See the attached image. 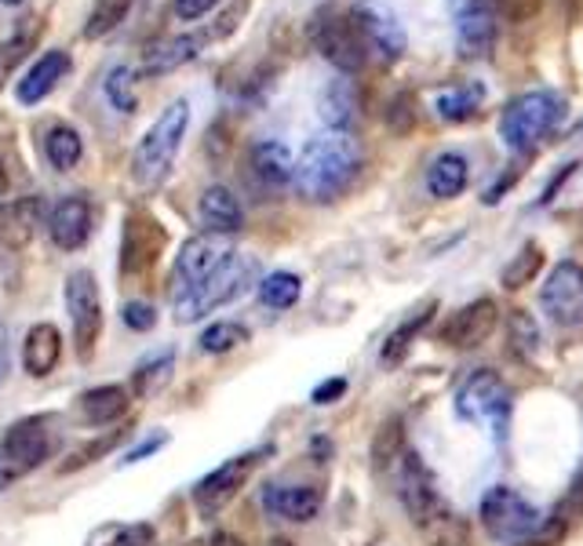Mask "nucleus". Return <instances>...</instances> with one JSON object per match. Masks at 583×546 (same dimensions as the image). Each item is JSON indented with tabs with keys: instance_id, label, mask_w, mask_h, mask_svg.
I'll list each match as a JSON object with an SVG mask.
<instances>
[{
	"instance_id": "f257e3e1",
	"label": "nucleus",
	"mask_w": 583,
	"mask_h": 546,
	"mask_svg": "<svg viewBox=\"0 0 583 546\" xmlns=\"http://www.w3.org/2000/svg\"><path fill=\"white\" fill-rule=\"evenodd\" d=\"M358 172H361V146L353 139V132L328 128L303 146L292 186L310 204H332L350 190Z\"/></svg>"
},
{
	"instance_id": "f03ea898",
	"label": "nucleus",
	"mask_w": 583,
	"mask_h": 546,
	"mask_svg": "<svg viewBox=\"0 0 583 546\" xmlns=\"http://www.w3.org/2000/svg\"><path fill=\"white\" fill-rule=\"evenodd\" d=\"M186 128H190V102L186 99H175L169 102L158 121L146 128V135L139 139L132 153V178L139 186H161L169 178L175 157H179V146L186 139Z\"/></svg>"
},
{
	"instance_id": "7ed1b4c3",
	"label": "nucleus",
	"mask_w": 583,
	"mask_h": 546,
	"mask_svg": "<svg viewBox=\"0 0 583 546\" xmlns=\"http://www.w3.org/2000/svg\"><path fill=\"white\" fill-rule=\"evenodd\" d=\"M561 121H566V99L555 91H525L507 102L499 117V139L514 153H533L561 128Z\"/></svg>"
},
{
	"instance_id": "20e7f679",
	"label": "nucleus",
	"mask_w": 583,
	"mask_h": 546,
	"mask_svg": "<svg viewBox=\"0 0 583 546\" xmlns=\"http://www.w3.org/2000/svg\"><path fill=\"white\" fill-rule=\"evenodd\" d=\"M259 277V262L256 259H226L223 266H219L212 277L204 281V285H197L190 291H183V296H172V307H175V321L179 324H194L208 318L212 310L219 307H231L234 299H241L248 288L256 285Z\"/></svg>"
},
{
	"instance_id": "39448f33",
	"label": "nucleus",
	"mask_w": 583,
	"mask_h": 546,
	"mask_svg": "<svg viewBox=\"0 0 583 546\" xmlns=\"http://www.w3.org/2000/svg\"><path fill=\"white\" fill-rule=\"evenodd\" d=\"M307 34H310V45H314L339 73H361L364 62H369V48H364L350 12H343L336 4H321L318 12L310 15Z\"/></svg>"
},
{
	"instance_id": "423d86ee",
	"label": "nucleus",
	"mask_w": 583,
	"mask_h": 546,
	"mask_svg": "<svg viewBox=\"0 0 583 546\" xmlns=\"http://www.w3.org/2000/svg\"><path fill=\"white\" fill-rule=\"evenodd\" d=\"M510 408H514V394H510V386L488 369L474 372L471 380L460 386V394H456V412H460V419L485 426L488 434H496V437L507 434Z\"/></svg>"
},
{
	"instance_id": "0eeeda50",
	"label": "nucleus",
	"mask_w": 583,
	"mask_h": 546,
	"mask_svg": "<svg viewBox=\"0 0 583 546\" xmlns=\"http://www.w3.org/2000/svg\"><path fill=\"white\" fill-rule=\"evenodd\" d=\"M164 248H169V229L161 219L146 208H128L121 229V277L142 281L161 262Z\"/></svg>"
},
{
	"instance_id": "6e6552de",
	"label": "nucleus",
	"mask_w": 583,
	"mask_h": 546,
	"mask_svg": "<svg viewBox=\"0 0 583 546\" xmlns=\"http://www.w3.org/2000/svg\"><path fill=\"white\" fill-rule=\"evenodd\" d=\"M66 310H70L77 357L80 361H91L102 339V299H99V281L91 270H73L66 277Z\"/></svg>"
},
{
	"instance_id": "1a4fd4ad",
	"label": "nucleus",
	"mask_w": 583,
	"mask_h": 546,
	"mask_svg": "<svg viewBox=\"0 0 583 546\" xmlns=\"http://www.w3.org/2000/svg\"><path fill=\"white\" fill-rule=\"evenodd\" d=\"M539 510L529 502L525 496H518L514 488H488L485 499H482V524L488 529V535L504 543H525L533 539L536 529H539Z\"/></svg>"
},
{
	"instance_id": "9d476101",
	"label": "nucleus",
	"mask_w": 583,
	"mask_h": 546,
	"mask_svg": "<svg viewBox=\"0 0 583 546\" xmlns=\"http://www.w3.org/2000/svg\"><path fill=\"white\" fill-rule=\"evenodd\" d=\"M270 456V448H256V451H241V456L226 459L223 467H215L212 474H204L194 485V507L204 513V518H215L219 510L231 502L237 492L248 485V477L256 474L259 463Z\"/></svg>"
},
{
	"instance_id": "9b49d317",
	"label": "nucleus",
	"mask_w": 583,
	"mask_h": 546,
	"mask_svg": "<svg viewBox=\"0 0 583 546\" xmlns=\"http://www.w3.org/2000/svg\"><path fill=\"white\" fill-rule=\"evenodd\" d=\"M55 419L51 415H26L18 423L8 426V434L0 437V456L12 463L18 474L45 467L55 451Z\"/></svg>"
},
{
	"instance_id": "f8f14e48",
	"label": "nucleus",
	"mask_w": 583,
	"mask_h": 546,
	"mask_svg": "<svg viewBox=\"0 0 583 546\" xmlns=\"http://www.w3.org/2000/svg\"><path fill=\"white\" fill-rule=\"evenodd\" d=\"M234 240L219 237V234H197L183 245V251L175 256V270H172V296H183L197 285H204L212 273L223 266L226 259H234Z\"/></svg>"
},
{
	"instance_id": "ddd939ff",
	"label": "nucleus",
	"mask_w": 583,
	"mask_h": 546,
	"mask_svg": "<svg viewBox=\"0 0 583 546\" xmlns=\"http://www.w3.org/2000/svg\"><path fill=\"white\" fill-rule=\"evenodd\" d=\"M539 307H544L547 318L561 324V328L583 324V266L580 262L566 259L547 273L544 288H539Z\"/></svg>"
},
{
	"instance_id": "4468645a",
	"label": "nucleus",
	"mask_w": 583,
	"mask_h": 546,
	"mask_svg": "<svg viewBox=\"0 0 583 546\" xmlns=\"http://www.w3.org/2000/svg\"><path fill=\"white\" fill-rule=\"evenodd\" d=\"M350 18L369 51H376V55H383L387 62L405 55V29L398 23V15H394L390 8H383L380 0H358V4L350 8Z\"/></svg>"
},
{
	"instance_id": "2eb2a0df",
	"label": "nucleus",
	"mask_w": 583,
	"mask_h": 546,
	"mask_svg": "<svg viewBox=\"0 0 583 546\" xmlns=\"http://www.w3.org/2000/svg\"><path fill=\"white\" fill-rule=\"evenodd\" d=\"M401 502L409 510V518L415 521V529L445 507V499L437 496V481L426 470V463L415 451H405L401 456Z\"/></svg>"
},
{
	"instance_id": "dca6fc26",
	"label": "nucleus",
	"mask_w": 583,
	"mask_h": 546,
	"mask_svg": "<svg viewBox=\"0 0 583 546\" xmlns=\"http://www.w3.org/2000/svg\"><path fill=\"white\" fill-rule=\"evenodd\" d=\"M91 229H96V212H91L88 197L73 194V197H62V201L51 208L48 234H51V240H55V248H62V251L85 248Z\"/></svg>"
},
{
	"instance_id": "f3484780",
	"label": "nucleus",
	"mask_w": 583,
	"mask_h": 546,
	"mask_svg": "<svg viewBox=\"0 0 583 546\" xmlns=\"http://www.w3.org/2000/svg\"><path fill=\"white\" fill-rule=\"evenodd\" d=\"M496 321H499V310L493 299H474L471 307L456 310L449 324L442 328V343L456 346V350H474L482 346L488 335L496 332Z\"/></svg>"
},
{
	"instance_id": "a211bd4d",
	"label": "nucleus",
	"mask_w": 583,
	"mask_h": 546,
	"mask_svg": "<svg viewBox=\"0 0 583 546\" xmlns=\"http://www.w3.org/2000/svg\"><path fill=\"white\" fill-rule=\"evenodd\" d=\"M456 45L463 59H485L496 45V12L488 0H467L456 18Z\"/></svg>"
},
{
	"instance_id": "6ab92c4d",
	"label": "nucleus",
	"mask_w": 583,
	"mask_h": 546,
	"mask_svg": "<svg viewBox=\"0 0 583 546\" xmlns=\"http://www.w3.org/2000/svg\"><path fill=\"white\" fill-rule=\"evenodd\" d=\"M70 73V55L59 48L45 51L34 66H29L23 77L15 84V102L18 107H37V102H45L51 91L59 88V80Z\"/></svg>"
},
{
	"instance_id": "aec40b11",
	"label": "nucleus",
	"mask_w": 583,
	"mask_h": 546,
	"mask_svg": "<svg viewBox=\"0 0 583 546\" xmlns=\"http://www.w3.org/2000/svg\"><path fill=\"white\" fill-rule=\"evenodd\" d=\"M321 488L314 485H266L263 488V510L270 518H281V521H314L321 513Z\"/></svg>"
},
{
	"instance_id": "412c9836",
	"label": "nucleus",
	"mask_w": 583,
	"mask_h": 546,
	"mask_svg": "<svg viewBox=\"0 0 583 546\" xmlns=\"http://www.w3.org/2000/svg\"><path fill=\"white\" fill-rule=\"evenodd\" d=\"M248 167H252L256 183L263 186L266 194H281L292 186V175H296V157L285 142L277 139H263L252 146L248 153Z\"/></svg>"
},
{
	"instance_id": "4be33fe9",
	"label": "nucleus",
	"mask_w": 583,
	"mask_h": 546,
	"mask_svg": "<svg viewBox=\"0 0 583 546\" xmlns=\"http://www.w3.org/2000/svg\"><path fill=\"white\" fill-rule=\"evenodd\" d=\"M45 204L40 197H18V201H0V248L23 251L34 240Z\"/></svg>"
},
{
	"instance_id": "5701e85b",
	"label": "nucleus",
	"mask_w": 583,
	"mask_h": 546,
	"mask_svg": "<svg viewBox=\"0 0 583 546\" xmlns=\"http://www.w3.org/2000/svg\"><path fill=\"white\" fill-rule=\"evenodd\" d=\"M204 45H208V29H204V34H183V37L153 40V45H146V51H142V73H150V77H161V73L179 70L190 59L201 55Z\"/></svg>"
},
{
	"instance_id": "b1692460",
	"label": "nucleus",
	"mask_w": 583,
	"mask_h": 546,
	"mask_svg": "<svg viewBox=\"0 0 583 546\" xmlns=\"http://www.w3.org/2000/svg\"><path fill=\"white\" fill-rule=\"evenodd\" d=\"M197 212H201V226L204 234H219V237H234L241 234L245 226V208L241 201L226 190V186H208L201 194V204H197Z\"/></svg>"
},
{
	"instance_id": "393cba45",
	"label": "nucleus",
	"mask_w": 583,
	"mask_h": 546,
	"mask_svg": "<svg viewBox=\"0 0 583 546\" xmlns=\"http://www.w3.org/2000/svg\"><path fill=\"white\" fill-rule=\"evenodd\" d=\"M62 357V335L51 321H40L26 332L23 339V369L34 375V380H45V375L55 372Z\"/></svg>"
},
{
	"instance_id": "a878e982",
	"label": "nucleus",
	"mask_w": 583,
	"mask_h": 546,
	"mask_svg": "<svg viewBox=\"0 0 583 546\" xmlns=\"http://www.w3.org/2000/svg\"><path fill=\"white\" fill-rule=\"evenodd\" d=\"M77 408H80V419H85L88 426H110V423H117V419L128 415L132 394L117 383L91 386V390H85L77 397Z\"/></svg>"
},
{
	"instance_id": "bb28decb",
	"label": "nucleus",
	"mask_w": 583,
	"mask_h": 546,
	"mask_svg": "<svg viewBox=\"0 0 583 546\" xmlns=\"http://www.w3.org/2000/svg\"><path fill=\"white\" fill-rule=\"evenodd\" d=\"M467 178H471V164L460 153H442L434 157V164L426 167V190L437 201H452L467 190Z\"/></svg>"
},
{
	"instance_id": "cd10ccee",
	"label": "nucleus",
	"mask_w": 583,
	"mask_h": 546,
	"mask_svg": "<svg viewBox=\"0 0 583 546\" xmlns=\"http://www.w3.org/2000/svg\"><path fill=\"white\" fill-rule=\"evenodd\" d=\"M358 91H353L350 80H332L325 99H321V113H325L328 128H339V132H353V124H358Z\"/></svg>"
},
{
	"instance_id": "c85d7f7f",
	"label": "nucleus",
	"mask_w": 583,
	"mask_h": 546,
	"mask_svg": "<svg viewBox=\"0 0 583 546\" xmlns=\"http://www.w3.org/2000/svg\"><path fill=\"white\" fill-rule=\"evenodd\" d=\"M172 372H175V350H164V353H153V357H146V361L135 364V372H132V390L142 401V397H153V394H161L164 386L172 383Z\"/></svg>"
},
{
	"instance_id": "c756f323",
	"label": "nucleus",
	"mask_w": 583,
	"mask_h": 546,
	"mask_svg": "<svg viewBox=\"0 0 583 546\" xmlns=\"http://www.w3.org/2000/svg\"><path fill=\"white\" fill-rule=\"evenodd\" d=\"M482 99H485V91H482V84H460V88H442L434 96V113L442 121H449V124H460L467 117H474L477 107H482Z\"/></svg>"
},
{
	"instance_id": "7c9ffc66",
	"label": "nucleus",
	"mask_w": 583,
	"mask_h": 546,
	"mask_svg": "<svg viewBox=\"0 0 583 546\" xmlns=\"http://www.w3.org/2000/svg\"><path fill=\"white\" fill-rule=\"evenodd\" d=\"M45 153L55 172H73V167L80 164V157H85V139H80V132L70 128V124H55L45 139Z\"/></svg>"
},
{
	"instance_id": "2f4dec72",
	"label": "nucleus",
	"mask_w": 583,
	"mask_h": 546,
	"mask_svg": "<svg viewBox=\"0 0 583 546\" xmlns=\"http://www.w3.org/2000/svg\"><path fill=\"white\" fill-rule=\"evenodd\" d=\"M299 296H303V281L292 270L266 273V277L259 281V302L270 310H292L299 302Z\"/></svg>"
},
{
	"instance_id": "473e14b6",
	"label": "nucleus",
	"mask_w": 583,
	"mask_h": 546,
	"mask_svg": "<svg viewBox=\"0 0 583 546\" xmlns=\"http://www.w3.org/2000/svg\"><path fill=\"white\" fill-rule=\"evenodd\" d=\"M434 310H437V302H426V307H423V310H415L412 318L401 324V328H394V332L387 335V343H383V353H380V357H383V364H387V369H390V364H398L401 357L409 353L412 339H415V335H420V332L426 328V324H431Z\"/></svg>"
},
{
	"instance_id": "72a5a7b5",
	"label": "nucleus",
	"mask_w": 583,
	"mask_h": 546,
	"mask_svg": "<svg viewBox=\"0 0 583 546\" xmlns=\"http://www.w3.org/2000/svg\"><path fill=\"white\" fill-rule=\"evenodd\" d=\"M245 343H252V332H248L241 321H215V324H208L201 332V339H197V346L212 357L234 353L237 346H245Z\"/></svg>"
},
{
	"instance_id": "f704fd0d",
	"label": "nucleus",
	"mask_w": 583,
	"mask_h": 546,
	"mask_svg": "<svg viewBox=\"0 0 583 546\" xmlns=\"http://www.w3.org/2000/svg\"><path fill=\"white\" fill-rule=\"evenodd\" d=\"M401 456H405V419L390 415L387 423L376 430V437H372V463H376V470H387L398 463Z\"/></svg>"
},
{
	"instance_id": "c9c22d12",
	"label": "nucleus",
	"mask_w": 583,
	"mask_h": 546,
	"mask_svg": "<svg viewBox=\"0 0 583 546\" xmlns=\"http://www.w3.org/2000/svg\"><path fill=\"white\" fill-rule=\"evenodd\" d=\"M132 437V426H121V430H110V434H99L96 440H88V445H80L73 456L62 463L59 470L62 474H73V470H80V467H91L96 459H107L113 448L121 445V440H128Z\"/></svg>"
},
{
	"instance_id": "e433bc0d",
	"label": "nucleus",
	"mask_w": 583,
	"mask_h": 546,
	"mask_svg": "<svg viewBox=\"0 0 583 546\" xmlns=\"http://www.w3.org/2000/svg\"><path fill=\"white\" fill-rule=\"evenodd\" d=\"M102 91H107L110 107L117 113H135L139 110V96H135V70L132 66H113L102 80Z\"/></svg>"
},
{
	"instance_id": "4c0bfd02",
	"label": "nucleus",
	"mask_w": 583,
	"mask_h": 546,
	"mask_svg": "<svg viewBox=\"0 0 583 546\" xmlns=\"http://www.w3.org/2000/svg\"><path fill=\"white\" fill-rule=\"evenodd\" d=\"M132 4L135 0H96V8H91V15H88V26H85V37L99 40V37L113 34V29L128 18Z\"/></svg>"
},
{
	"instance_id": "58836bf2",
	"label": "nucleus",
	"mask_w": 583,
	"mask_h": 546,
	"mask_svg": "<svg viewBox=\"0 0 583 546\" xmlns=\"http://www.w3.org/2000/svg\"><path fill=\"white\" fill-rule=\"evenodd\" d=\"M539 266H544V251H539V245H525L522 251L514 256V262L504 270V288L518 291L522 285H529V281L536 277Z\"/></svg>"
},
{
	"instance_id": "ea45409f",
	"label": "nucleus",
	"mask_w": 583,
	"mask_h": 546,
	"mask_svg": "<svg viewBox=\"0 0 583 546\" xmlns=\"http://www.w3.org/2000/svg\"><path fill=\"white\" fill-rule=\"evenodd\" d=\"M510 346H514L518 357H533L536 346H539L536 321L529 318L525 310H514V313H510Z\"/></svg>"
},
{
	"instance_id": "a19ab883",
	"label": "nucleus",
	"mask_w": 583,
	"mask_h": 546,
	"mask_svg": "<svg viewBox=\"0 0 583 546\" xmlns=\"http://www.w3.org/2000/svg\"><path fill=\"white\" fill-rule=\"evenodd\" d=\"M387 128L398 135H409L415 128V96L412 91H398L387 107Z\"/></svg>"
},
{
	"instance_id": "79ce46f5",
	"label": "nucleus",
	"mask_w": 583,
	"mask_h": 546,
	"mask_svg": "<svg viewBox=\"0 0 583 546\" xmlns=\"http://www.w3.org/2000/svg\"><path fill=\"white\" fill-rule=\"evenodd\" d=\"M248 8H252V0H234V4H226L223 12L215 15L212 29H208V40H226L237 34V26H241V18L248 15Z\"/></svg>"
},
{
	"instance_id": "37998d69",
	"label": "nucleus",
	"mask_w": 583,
	"mask_h": 546,
	"mask_svg": "<svg viewBox=\"0 0 583 546\" xmlns=\"http://www.w3.org/2000/svg\"><path fill=\"white\" fill-rule=\"evenodd\" d=\"M121 318H124V324H128L132 332H153V328H158V310H153L150 302H142V299L124 302Z\"/></svg>"
},
{
	"instance_id": "c03bdc74",
	"label": "nucleus",
	"mask_w": 583,
	"mask_h": 546,
	"mask_svg": "<svg viewBox=\"0 0 583 546\" xmlns=\"http://www.w3.org/2000/svg\"><path fill=\"white\" fill-rule=\"evenodd\" d=\"M231 135H234V128L226 121H215L212 128H208L204 153H208V161H212V164L226 161V153H231Z\"/></svg>"
},
{
	"instance_id": "a18cd8bd",
	"label": "nucleus",
	"mask_w": 583,
	"mask_h": 546,
	"mask_svg": "<svg viewBox=\"0 0 583 546\" xmlns=\"http://www.w3.org/2000/svg\"><path fill=\"white\" fill-rule=\"evenodd\" d=\"M544 8V0H496V12L507 18V23H533Z\"/></svg>"
},
{
	"instance_id": "49530a36",
	"label": "nucleus",
	"mask_w": 583,
	"mask_h": 546,
	"mask_svg": "<svg viewBox=\"0 0 583 546\" xmlns=\"http://www.w3.org/2000/svg\"><path fill=\"white\" fill-rule=\"evenodd\" d=\"M219 0H172V12L175 18H183V23H197V18H204Z\"/></svg>"
},
{
	"instance_id": "de8ad7c7",
	"label": "nucleus",
	"mask_w": 583,
	"mask_h": 546,
	"mask_svg": "<svg viewBox=\"0 0 583 546\" xmlns=\"http://www.w3.org/2000/svg\"><path fill=\"white\" fill-rule=\"evenodd\" d=\"M110 546H153V529L150 524H128V529H117Z\"/></svg>"
},
{
	"instance_id": "09e8293b",
	"label": "nucleus",
	"mask_w": 583,
	"mask_h": 546,
	"mask_svg": "<svg viewBox=\"0 0 583 546\" xmlns=\"http://www.w3.org/2000/svg\"><path fill=\"white\" fill-rule=\"evenodd\" d=\"M164 445H169V434H153L150 440H142V445H135V448L128 451V456L121 459V463H124V467H132V463H142L146 456H153V451H158V448H164Z\"/></svg>"
},
{
	"instance_id": "8fccbe9b",
	"label": "nucleus",
	"mask_w": 583,
	"mask_h": 546,
	"mask_svg": "<svg viewBox=\"0 0 583 546\" xmlns=\"http://www.w3.org/2000/svg\"><path fill=\"white\" fill-rule=\"evenodd\" d=\"M343 394H347V380H339V375H336V380L321 383L318 390L310 394V401H314V405H332V401H339Z\"/></svg>"
},
{
	"instance_id": "3c124183",
	"label": "nucleus",
	"mask_w": 583,
	"mask_h": 546,
	"mask_svg": "<svg viewBox=\"0 0 583 546\" xmlns=\"http://www.w3.org/2000/svg\"><path fill=\"white\" fill-rule=\"evenodd\" d=\"M12 375V339H8V328L0 324V386Z\"/></svg>"
},
{
	"instance_id": "603ef678",
	"label": "nucleus",
	"mask_w": 583,
	"mask_h": 546,
	"mask_svg": "<svg viewBox=\"0 0 583 546\" xmlns=\"http://www.w3.org/2000/svg\"><path fill=\"white\" fill-rule=\"evenodd\" d=\"M572 167H576V164H566V167H561V175H558V178H550L547 190H544V197H539V204H550V201H555V194L561 190V183H566V178L572 175Z\"/></svg>"
},
{
	"instance_id": "864d4df0",
	"label": "nucleus",
	"mask_w": 583,
	"mask_h": 546,
	"mask_svg": "<svg viewBox=\"0 0 583 546\" xmlns=\"http://www.w3.org/2000/svg\"><path fill=\"white\" fill-rule=\"evenodd\" d=\"M201 546H245V539H237L234 532H212Z\"/></svg>"
},
{
	"instance_id": "5fc2aeb1",
	"label": "nucleus",
	"mask_w": 583,
	"mask_h": 546,
	"mask_svg": "<svg viewBox=\"0 0 583 546\" xmlns=\"http://www.w3.org/2000/svg\"><path fill=\"white\" fill-rule=\"evenodd\" d=\"M18 477H23V474H18V470H15L12 463H8L4 456H0V492H4V488H12Z\"/></svg>"
},
{
	"instance_id": "6e6d98bb",
	"label": "nucleus",
	"mask_w": 583,
	"mask_h": 546,
	"mask_svg": "<svg viewBox=\"0 0 583 546\" xmlns=\"http://www.w3.org/2000/svg\"><path fill=\"white\" fill-rule=\"evenodd\" d=\"M8 190H12V172H8V161H4V153H0V197Z\"/></svg>"
},
{
	"instance_id": "4d7b16f0",
	"label": "nucleus",
	"mask_w": 583,
	"mask_h": 546,
	"mask_svg": "<svg viewBox=\"0 0 583 546\" xmlns=\"http://www.w3.org/2000/svg\"><path fill=\"white\" fill-rule=\"evenodd\" d=\"M314 451H318V463H325V459H328V451H332V445H328V440H314Z\"/></svg>"
},
{
	"instance_id": "13d9d810",
	"label": "nucleus",
	"mask_w": 583,
	"mask_h": 546,
	"mask_svg": "<svg viewBox=\"0 0 583 546\" xmlns=\"http://www.w3.org/2000/svg\"><path fill=\"white\" fill-rule=\"evenodd\" d=\"M0 4H8V8H18V4H23V0H0Z\"/></svg>"
},
{
	"instance_id": "bf43d9fd",
	"label": "nucleus",
	"mask_w": 583,
	"mask_h": 546,
	"mask_svg": "<svg viewBox=\"0 0 583 546\" xmlns=\"http://www.w3.org/2000/svg\"><path fill=\"white\" fill-rule=\"evenodd\" d=\"M270 546H296V543H288V539H274V543H270Z\"/></svg>"
}]
</instances>
